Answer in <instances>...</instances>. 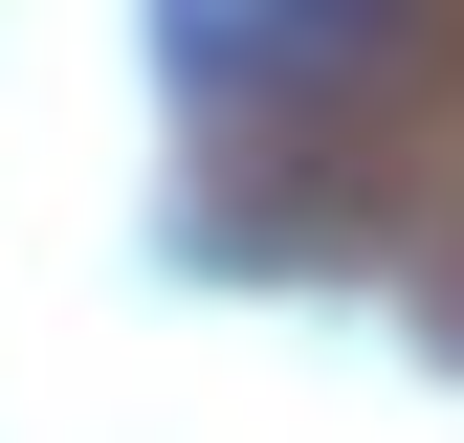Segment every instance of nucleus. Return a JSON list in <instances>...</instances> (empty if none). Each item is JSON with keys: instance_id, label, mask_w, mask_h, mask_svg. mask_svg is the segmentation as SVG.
I'll use <instances>...</instances> for the list:
<instances>
[{"instance_id": "f257e3e1", "label": "nucleus", "mask_w": 464, "mask_h": 443, "mask_svg": "<svg viewBox=\"0 0 464 443\" xmlns=\"http://www.w3.org/2000/svg\"><path fill=\"white\" fill-rule=\"evenodd\" d=\"M420 44V0H155V67L199 111H266V89H376Z\"/></svg>"}]
</instances>
